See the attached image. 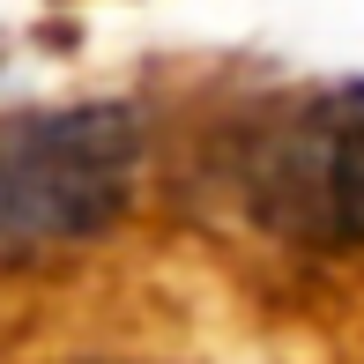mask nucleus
Wrapping results in <instances>:
<instances>
[{"instance_id":"nucleus-1","label":"nucleus","mask_w":364,"mask_h":364,"mask_svg":"<svg viewBox=\"0 0 364 364\" xmlns=\"http://www.w3.org/2000/svg\"><path fill=\"white\" fill-rule=\"evenodd\" d=\"M141 119L127 105H68L0 127V253L90 245L134 208Z\"/></svg>"},{"instance_id":"nucleus-2","label":"nucleus","mask_w":364,"mask_h":364,"mask_svg":"<svg viewBox=\"0 0 364 364\" xmlns=\"http://www.w3.org/2000/svg\"><path fill=\"white\" fill-rule=\"evenodd\" d=\"M245 208L290 245L357 253L364 245V82L305 97L253 141Z\"/></svg>"}]
</instances>
